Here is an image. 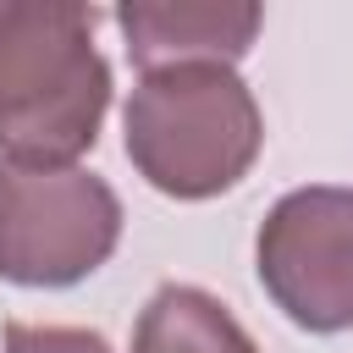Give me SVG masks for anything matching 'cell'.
<instances>
[{
    "label": "cell",
    "instance_id": "6da1fadb",
    "mask_svg": "<svg viewBox=\"0 0 353 353\" xmlns=\"http://www.w3.org/2000/svg\"><path fill=\"white\" fill-rule=\"evenodd\" d=\"M110 110V61L94 11L66 0H0V154L77 165Z\"/></svg>",
    "mask_w": 353,
    "mask_h": 353
},
{
    "label": "cell",
    "instance_id": "7a4b0ae2",
    "mask_svg": "<svg viewBox=\"0 0 353 353\" xmlns=\"http://www.w3.org/2000/svg\"><path fill=\"white\" fill-rule=\"evenodd\" d=\"M132 171L165 199H215L237 188L259 149L265 116L232 66H160L143 72L121 110Z\"/></svg>",
    "mask_w": 353,
    "mask_h": 353
},
{
    "label": "cell",
    "instance_id": "3957f363",
    "mask_svg": "<svg viewBox=\"0 0 353 353\" xmlns=\"http://www.w3.org/2000/svg\"><path fill=\"white\" fill-rule=\"evenodd\" d=\"M121 243V199L88 165L0 160V276L17 287H77Z\"/></svg>",
    "mask_w": 353,
    "mask_h": 353
},
{
    "label": "cell",
    "instance_id": "277c9868",
    "mask_svg": "<svg viewBox=\"0 0 353 353\" xmlns=\"http://www.w3.org/2000/svg\"><path fill=\"white\" fill-rule=\"evenodd\" d=\"M270 303L303 331H353V188L314 182L270 204L254 237Z\"/></svg>",
    "mask_w": 353,
    "mask_h": 353
},
{
    "label": "cell",
    "instance_id": "5b68a950",
    "mask_svg": "<svg viewBox=\"0 0 353 353\" xmlns=\"http://www.w3.org/2000/svg\"><path fill=\"white\" fill-rule=\"evenodd\" d=\"M265 11L254 0H127L116 28L138 72L160 66H232L254 50Z\"/></svg>",
    "mask_w": 353,
    "mask_h": 353
},
{
    "label": "cell",
    "instance_id": "8992f818",
    "mask_svg": "<svg viewBox=\"0 0 353 353\" xmlns=\"http://www.w3.org/2000/svg\"><path fill=\"white\" fill-rule=\"evenodd\" d=\"M132 353H259V347L215 292L165 281L132 325Z\"/></svg>",
    "mask_w": 353,
    "mask_h": 353
},
{
    "label": "cell",
    "instance_id": "52a82bcc",
    "mask_svg": "<svg viewBox=\"0 0 353 353\" xmlns=\"http://www.w3.org/2000/svg\"><path fill=\"white\" fill-rule=\"evenodd\" d=\"M6 353H110V342L99 331L83 325H6Z\"/></svg>",
    "mask_w": 353,
    "mask_h": 353
}]
</instances>
